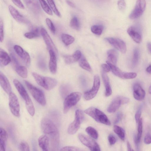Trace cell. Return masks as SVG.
<instances>
[{
    "label": "cell",
    "instance_id": "obj_2",
    "mask_svg": "<svg viewBox=\"0 0 151 151\" xmlns=\"http://www.w3.org/2000/svg\"><path fill=\"white\" fill-rule=\"evenodd\" d=\"M32 75L37 83L46 90H50L57 85V82L55 78L41 76L35 72Z\"/></svg>",
    "mask_w": 151,
    "mask_h": 151
},
{
    "label": "cell",
    "instance_id": "obj_13",
    "mask_svg": "<svg viewBox=\"0 0 151 151\" xmlns=\"http://www.w3.org/2000/svg\"><path fill=\"white\" fill-rule=\"evenodd\" d=\"M105 39L116 49L123 53L127 51V46L125 43L122 40L116 38L107 37Z\"/></svg>",
    "mask_w": 151,
    "mask_h": 151
},
{
    "label": "cell",
    "instance_id": "obj_11",
    "mask_svg": "<svg viewBox=\"0 0 151 151\" xmlns=\"http://www.w3.org/2000/svg\"><path fill=\"white\" fill-rule=\"evenodd\" d=\"M100 84L99 76L96 75L94 76L93 85L91 89L85 92L83 95L86 100H89L94 98L96 95L99 89Z\"/></svg>",
    "mask_w": 151,
    "mask_h": 151
},
{
    "label": "cell",
    "instance_id": "obj_54",
    "mask_svg": "<svg viewBox=\"0 0 151 151\" xmlns=\"http://www.w3.org/2000/svg\"><path fill=\"white\" fill-rule=\"evenodd\" d=\"M39 67L41 68L42 69H45V65L43 61H40L39 62Z\"/></svg>",
    "mask_w": 151,
    "mask_h": 151
},
{
    "label": "cell",
    "instance_id": "obj_32",
    "mask_svg": "<svg viewBox=\"0 0 151 151\" xmlns=\"http://www.w3.org/2000/svg\"><path fill=\"white\" fill-rule=\"evenodd\" d=\"M61 40L63 43L68 46L72 43L74 41V38L67 34L63 33L61 36Z\"/></svg>",
    "mask_w": 151,
    "mask_h": 151
},
{
    "label": "cell",
    "instance_id": "obj_44",
    "mask_svg": "<svg viewBox=\"0 0 151 151\" xmlns=\"http://www.w3.org/2000/svg\"><path fill=\"white\" fill-rule=\"evenodd\" d=\"M60 151H81L82 150L75 147L71 146H67L63 147L60 150Z\"/></svg>",
    "mask_w": 151,
    "mask_h": 151
},
{
    "label": "cell",
    "instance_id": "obj_42",
    "mask_svg": "<svg viewBox=\"0 0 151 151\" xmlns=\"http://www.w3.org/2000/svg\"><path fill=\"white\" fill-rule=\"evenodd\" d=\"M47 25L53 34L55 32V28L53 23L51 20L49 18H47L45 19Z\"/></svg>",
    "mask_w": 151,
    "mask_h": 151
},
{
    "label": "cell",
    "instance_id": "obj_55",
    "mask_svg": "<svg viewBox=\"0 0 151 151\" xmlns=\"http://www.w3.org/2000/svg\"><path fill=\"white\" fill-rule=\"evenodd\" d=\"M127 147L128 151H129L132 150L131 149L130 144L129 142L128 141L127 142Z\"/></svg>",
    "mask_w": 151,
    "mask_h": 151
},
{
    "label": "cell",
    "instance_id": "obj_47",
    "mask_svg": "<svg viewBox=\"0 0 151 151\" xmlns=\"http://www.w3.org/2000/svg\"><path fill=\"white\" fill-rule=\"evenodd\" d=\"M117 5L119 9L121 11L124 10L126 7V4L124 0H119Z\"/></svg>",
    "mask_w": 151,
    "mask_h": 151
},
{
    "label": "cell",
    "instance_id": "obj_46",
    "mask_svg": "<svg viewBox=\"0 0 151 151\" xmlns=\"http://www.w3.org/2000/svg\"><path fill=\"white\" fill-rule=\"evenodd\" d=\"M142 107V105L140 106L139 107L135 114V119L137 123H138L140 119V117L141 114Z\"/></svg>",
    "mask_w": 151,
    "mask_h": 151
},
{
    "label": "cell",
    "instance_id": "obj_17",
    "mask_svg": "<svg viewBox=\"0 0 151 151\" xmlns=\"http://www.w3.org/2000/svg\"><path fill=\"white\" fill-rule=\"evenodd\" d=\"M133 96L135 99L141 101L144 99L145 92L139 84L135 83L133 86Z\"/></svg>",
    "mask_w": 151,
    "mask_h": 151
},
{
    "label": "cell",
    "instance_id": "obj_6",
    "mask_svg": "<svg viewBox=\"0 0 151 151\" xmlns=\"http://www.w3.org/2000/svg\"><path fill=\"white\" fill-rule=\"evenodd\" d=\"M81 96V93L78 92H73L67 96L63 103V113H66L72 107L76 105Z\"/></svg>",
    "mask_w": 151,
    "mask_h": 151
},
{
    "label": "cell",
    "instance_id": "obj_5",
    "mask_svg": "<svg viewBox=\"0 0 151 151\" xmlns=\"http://www.w3.org/2000/svg\"><path fill=\"white\" fill-rule=\"evenodd\" d=\"M24 83L34 99L42 106H45L46 104V100L42 91L27 81H25Z\"/></svg>",
    "mask_w": 151,
    "mask_h": 151
},
{
    "label": "cell",
    "instance_id": "obj_10",
    "mask_svg": "<svg viewBox=\"0 0 151 151\" xmlns=\"http://www.w3.org/2000/svg\"><path fill=\"white\" fill-rule=\"evenodd\" d=\"M81 142L88 147L91 151H100V148L98 143L89 137L82 134H80L78 136Z\"/></svg>",
    "mask_w": 151,
    "mask_h": 151
},
{
    "label": "cell",
    "instance_id": "obj_21",
    "mask_svg": "<svg viewBox=\"0 0 151 151\" xmlns=\"http://www.w3.org/2000/svg\"><path fill=\"white\" fill-rule=\"evenodd\" d=\"M127 32L133 40L136 42L139 43L142 40L141 35L137 29L133 27H129Z\"/></svg>",
    "mask_w": 151,
    "mask_h": 151
},
{
    "label": "cell",
    "instance_id": "obj_41",
    "mask_svg": "<svg viewBox=\"0 0 151 151\" xmlns=\"http://www.w3.org/2000/svg\"><path fill=\"white\" fill-rule=\"evenodd\" d=\"M20 150L22 151H29L30 150L29 145L27 142L22 141L20 142L19 146Z\"/></svg>",
    "mask_w": 151,
    "mask_h": 151
},
{
    "label": "cell",
    "instance_id": "obj_52",
    "mask_svg": "<svg viewBox=\"0 0 151 151\" xmlns=\"http://www.w3.org/2000/svg\"><path fill=\"white\" fill-rule=\"evenodd\" d=\"M122 114L121 112H118L117 113L115 121L114 123L116 124L119 122L121 120L122 117Z\"/></svg>",
    "mask_w": 151,
    "mask_h": 151
},
{
    "label": "cell",
    "instance_id": "obj_37",
    "mask_svg": "<svg viewBox=\"0 0 151 151\" xmlns=\"http://www.w3.org/2000/svg\"><path fill=\"white\" fill-rule=\"evenodd\" d=\"M104 29L103 26L101 25H95L91 28V32L94 34L100 35L101 34Z\"/></svg>",
    "mask_w": 151,
    "mask_h": 151
},
{
    "label": "cell",
    "instance_id": "obj_50",
    "mask_svg": "<svg viewBox=\"0 0 151 151\" xmlns=\"http://www.w3.org/2000/svg\"><path fill=\"white\" fill-rule=\"evenodd\" d=\"M144 142L147 144L151 143V135L150 134L147 133L146 134L144 138Z\"/></svg>",
    "mask_w": 151,
    "mask_h": 151
},
{
    "label": "cell",
    "instance_id": "obj_31",
    "mask_svg": "<svg viewBox=\"0 0 151 151\" xmlns=\"http://www.w3.org/2000/svg\"><path fill=\"white\" fill-rule=\"evenodd\" d=\"M79 60V65L81 68L88 71H91L92 69L90 65L83 55Z\"/></svg>",
    "mask_w": 151,
    "mask_h": 151
},
{
    "label": "cell",
    "instance_id": "obj_51",
    "mask_svg": "<svg viewBox=\"0 0 151 151\" xmlns=\"http://www.w3.org/2000/svg\"><path fill=\"white\" fill-rule=\"evenodd\" d=\"M101 67L103 71L106 73L109 72L111 70L110 67L108 64H102L101 65Z\"/></svg>",
    "mask_w": 151,
    "mask_h": 151
},
{
    "label": "cell",
    "instance_id": "obj_22",
    "mask_svg": "<svg viewBox=\"0 0 151 151\" xmlns=\"http://www.w3.org/2000/svg\"><path fill=\"white\" fill-rule=\"evenodd\" d=\"M50 140L46 135L41 136L38 139V143L40 147L43 151L49 150Z\"/></svg>",
    "mask_w": 151,
    "mask_h": 151
},
{
    "label": "cell",
    "instance_id": "obj_43",
    "mask_svg": "<svg viewBox=\"0 0 151 151\" xmlns=\"http://www.w3.org/2000/svg\"><path fill=\"white\" fill-rule=\"evenodd\" d=\"M4 24L2 20L1 19L0 20V41L2 42L4 40Z\"/></svg>",
    "mask_w": 151,
    "mask_h": 151
},
{
    "label": "cell",
    "instance_id": "obj_56",
    "mask_svg": "<svg viewBox=\"0 0 151 151\" xmlns=\"http://www.w3.org/2000/svg\"><path fill=\"white\" fill-rule=\"evenodd\" d=\"M146 70L149 73H151V65H150L147 68Z\"/></svg>",
    "mask_w": 151,
    "mask_h": 151
},
{
    "label": "cell",
    "instance_id": "obj_23",
    "mask_svg": "<svg viewBox=\"0 0 151 151\" xmlns=\"http://www.w3.org/2000/svg\"><path fill=\"white\" fill-rule=\"evenodd\" d=\"M82 56L81 52L78 50L76 51L72 55L64 56L65 62L67 64H70L79 60Z\"/></svg>",
    "mask_w": 151,
    "mask_h": 151
},
{
    "label": "cell",
    "instance_id": "obj_35",
    "mask_svg": "<svg viewBox=\"0 0 151 151\" xmlns=\"http://www.w3.org/2000/svg\"><path fill=\"white\" fill-rule=\"evenodd\" d=\"M70 25L73 29L76 30H79L80 26L79 21L76 16H74L71 19L70 22Z\"/></svg>",
    "mask_w": 151,
    "mask_h": 151
},
{
    "label": "cell",
    "instance_id": "obj_30",
    "mask_svg": "<svg viewBox=\"0 0 151 151\" xmlns=\"http://www.w3.org/2000/svg\"><path fill=\"white\" fill-rule=\"evenodd\" d=\"M106 63L109 66L110 69L113 73L116 76L121 78L123 79L124 72H122L118 68L111 63L108 61H106Z\"/></svg>",
    "mask_w": 151,
    "mask_h": 151
},
{
    "label": "cell",
    "instance_id": "obj_9",
    "mask_svg": "<svg viewBox=\"0 0 151 151\" xmlns=\"http://www.w3.org/2000/svg\"><path fill=\"white\" fill-rule=\"evenodd\" d=\"M129 99L127 97L121 96L115 97L107 109V111L110 113L115 112L122 104L128 103Z\"/></svg>",
    "mask_w": 151,
    "mask_h": 151
},
{
    "label": "cell",
    "instance_id": "obj_38",
    "mask_svg": "<svg viewBox=\"0 0 151 151\" xmlns=\"http://www.w3.org/2000/svg\"><path fill=\"white\" fill-rule=\"evenodd\" d=\"M39 1L44 11L48 14L52 15V11L46 1L45 0H39Z\"/></svg>",
    "mask_w": 151,
    "mask_h": 151
},
{
    "label": "cell",
    "instance_id": "obj_57",
    "mask_svg": "<svg viewBox=\"0 0 151 151\" xmlns=\"http://www.w3.org/2000/svg\"><path fill=\"white\" fill-rule=\"evenodd\" d=\"M147 47L151 53V43L148 42L147 43Z\"/></svg>",
    "mask_w": 151,
    "mask_h": 151
},
{
    "label": "cell",
    "instance_id": "obj_58",
    "mask_svg": "<svg viewBox=\"0 0 151 151\" xmlns=\"http://www.w3.org/2000/svg\"><path fill=\"white\" fill-rule=\"evenodd\" d=\"M149 93L151 94V85L150 86L149 88Z\"/></svg>",
    "mask_w": 151,
    "mask_h": 151
},
{
    "label": "cell",
    "instance_id": "obj_19",
    "mask_svg": "<svg viewBox=\"0 0 151 151\" xmlns=\"http://www.w3.org/2000/svg\"><path fill=\"white\" fill-rule=\"evenodd\" d=\"M0 83L4 90L8 94L12 92V88L9 80L1 72H0Z\"/></svg>",
    "mask_w": 151,
    "mask_h": 151
},
{
    "label": "cell",
    "instance_id": "obj_20",
    "mask_svg": "<svg viewBox=\"0 0 151 151\" xmlns=\"http://www.w3.org/2000/svg\"><path fill=\"white\" fill-rule=\"evenodd\" d=\"M50 55V59L49 63V68L50 72L55 74L56 72L57 69V63L56 55L52 50L49 51Z\"/></svg>",
    "mask_w": 151,
    "mask_h": 151
},
{
    "label": "cell",
    "instance_id": "obj_12",
    "mask_svg": "<svg viewBox=\"0 0 151 151\" xmlns=\"http://www.w3.org/2000/svg\"><path fill=\"white\" fill-rule=\"evenodd\" d=\"M145 6V0H137L135 7L129 15V18L134 19L139 17L143 13Z\"/></svg>",
    "mask_w": 151,
    "mask_h": 151
},
{
    "label": "cell",
    "instance_id": "obj_49",
    "mask_svg": "<svg viewBox=\"0 0 151 151\" xmlns=\"http://www.w3.org/2000/svg\"><path fill=\"white\" fill-rule=\"evenodd\" d=\"M108 139L111 145H114L116 141V139L115 137L112 134H110L108 137Z\"/></svg>",
    "mask_w": 151,
    "mask_h": 151
},
{
    "label": "cell",
    "instance_id": "obj_33",
    "mask_svg": "<svg viewBox=\"0 0 151 151\" xmlns=\"http://www.w3.org/2000/svg\"><path fill=\"white\" fill-rule=\"evenodd\" d=\"M40 35L39 29L37 28H33L31 31L26 32L24 34V36L29 39L38 37Z\"/></svg>",
    "mask_w": 151,
    "mask_h": 151
},
{
    "label": "cell",
    "instance_id": "obj_3",
    "mask_svg": "<svg viewBox=\"0 0 151 151\" xmlns=\"http://www.w3.org/2000/svg\"><path fill=\"white\" fill-rule=\"evenodd\" d=\"M84 112L96 122L108 125L111 122L106 116L102 111L93 107H91L84 111Z\"/></svg>",
    "mask_w": 151,
    "mask_h": 151
},
{
    "label": "cell",
    "instance_id": "obj_26",
    "mask_svg": "<svg viewBox=\"0 0 151 151\" xmlns=\"http://www.w3.org/2000/svg\"><path fill=\"white\" fill-rule=\"evenodd\" d=\"M7 134L6 131L3 128L0 129V151L6 150Z\"/></svg>",
    "mask_w": 151,
    "mask_h": 151
},
{
    "label": "cell",
    "instance_id": "obj_27",
    "mask_svg": "<svg viewBox=\"0 0 151 151\" xmlns=\"http://www.w3.org/2000/svg\"><path fill=\"white\" fill-rule=\"evenodd\" d=\"M107 55L108 61L112 64L116 65L118 58L117 51L114 49H111L107 51Z\"/></svg>",
    "mask_w": 151,
    "mask_h": 151
},
{
    "label": "cell",
    "instance_id": "obj_14",
    "mask_svg": "<svg viewBox=\"0 0 151 151\" xmlns=\"http://www.w3.org/2000/svg\"><path fill=\"white\" fill-rule=\"evenodd\" d=\"M40 32L49 50H52L57 55L58 53L57 48L46 30L44 28H42L40 29Z\"/></svg>",
    "mask_w": 151,
    "mask_h": 151
},
{
    "label": "cell",
    "instance_id": "obj_39",
    "mask_svg": "<svg viewBox=\"0 0 151 151\" xmlns=\"http://www.w3.org/2000/svg\"><path fill=\"white\" fill-rule=\"evenodd\" d=\"M47 1L51 9L55 14L58 17H61V14L56 7L53 0H47Z\"/></svg>",
    "mask_w": 151,
    "mask_h": 151
},
{
    "label": "cell",
    "instance_id": "obj_24",
    "mask_svg": "<svg viewBox=\"0 0 151 151\" xmlns=\"http://www.w3.org/2000/svg\"><path fill=\"white\" fill-rule=\"evenodd\" d=\"M11 58L3 49H0V65L4 67L8 65L11 61Z\"/></svg>",
    "mask_w": 151,
    "mask_h": 151
},
{
    "label": "cell",
    "instance_id": "obj_29",
    "mask_svg": "<svg viewBox=\"0 0 151 151\" xmlns=\"http://www.w3.org/2000/svg\"><path fill=\"white\" fill-rule=\"evenodd\" d=\"M14 68L16 72L20 77L23 78L27 77L28 71L25 66L19 64L15 66Z\"/></svg>",
    "mask_w": 151,
    "mask_h": 151
},
{
    "label": "cell",
    "instance_id": "obj_1",
    "mask_svg": "<svg viewBox=\"0 0 151 151\" xmlns=\"http://www.w3.org/2000/svg\"><path fill=\"white\" fill-rule=\"evenodd\" d=\"M42 131L49 138L52 148L54 150L58 146L60 136L58 130L54 123L48 118H44L41 121Z\"/></svg>",
    "mask_w": 151,
    "mask_h": 151
},
{
    "label": "cell",
    "instance_id": "obj_34",
    "mask_svg": "<svg viewBox=\"0 0 151 151\" xmlns=\"http://www.w3.org/2000/svg\"><path fill=\"white\" fill-rule=\"evenodd\" d=\"M113 129L115 133L122 140L125 139V133L124 129L121 127L115 125L114 126Z\"/></svg>",
    "mask_w": 151,
    "mask_h": 151
},
{
    "label": "cell",
    "instance_id": "obj_28",
    "mask_svg": "<svg viewBox=\"0 0 151 151\" xmlns=\"http://www.w3.org/2000/svg\"><path fill=\"white\" fill-rule=\"evenodd\" d=\"M138 133L137 136H135L134 142L137 148L138 149L139 144L141 140L142 132V119H140L138 123Z\"/></svg>",
    "mask_w": 151,
    "mask_h": 151
},
{
    "label": "cell",
    "instance_id": "obj_8",
    "mask_svg": "<svg viewBox=\"0 0 151 151\" xmlns=\"http://www.w3.org/2000/svg\"><path fill=\"white\" fill-rule=\"evenodd\" d=\"M9 106L12 114L17 117L20 115V107L17 96L12 92L9 94Z\"/></svg>",
    "mask_w": 151,
    "mask_h": 151
},
{
    "label": "cell",
    "instance_id": "obj_48",
    "mask_svg": "<svg viewBox=\"0 0 151 151\" xmlns=\"http://www.w3.org/2000/svg\"><path fill=\"white\" fill-rule=\"evenodd\" d=\"M13 3L18 7L21 9L24 8V6L20 0H11Z\"/></svg>",
    "mask_w": 151,
    "mask_h": 151
},
{
    "label": "cell",
    "instance_id": "obj_45",
    "mask_svg": "<svg viewBox=\"0 0 151 151\" xmlns=\"http://www.w3.org/2000/svg\"><path fill=\"white\" fill-rule=\"evenodd\" d=\"M137 76V74L135 73L124 72L123 79H130L135 78Z\"/></svg>",
    "mask_w": 151,
    "mask_h": 151
},
{
    "label": "cell",
    "instance_id": "obj_25",
    "mask_svg": "<svg viewBox=\"0 0 151 151\" xmlns=\"http://www.w3.org/2000/svg\"><path fill=\"white\" fill-rule=\"evenodd\" d=\"M102 77L105 88V95L106 97H108L110 96L112 93L109 79L106 73L103 71L102 72Z\"/></svg>",
    "mask_w": 151,
    "mask_h": 151
},
{
    "label": "cell",
    "instance_id": "obj_15",
    "mask_svg": "<svg viewBox=\"0 0 151 151\" xmlns=\"http://www.w3.org/2000/svg\"><path fill=\"white\" fill-rule=\"evenodd\" d=\"M14 49L17 54L21 58L26 65L29 66L30 63V58L29 53L20 46L16 45Z\"/></svg>",
    "mask_w": 151,
    "mask_h": 151
},
{
    "label": "cell",
    "instance_id": "obj_18",
    "mask_svg": "<svg viewBox=\"0 0 151 151\" xmlns=\"http://www.w3.org/2000/svg\"><path fill=\"white\" fill-rule=\"evenodd\" d=\"M27 7L32 12L38 14L41 12V8L38 0H24Z\"/></svg>",
    "mask_w": 151,
    "mask_h": 151
},
{
    "label": "cell",
    "instance_id": "obj_4",
    "mask_svg": "<svg viewBox=\"0 0 151 151\" xmlns=\"http://www.w3.org/2000/svg\"><path fill=\"white\" fill-rule=\"evenodd\" d=\"M13 82L19 94L24 100L27 110L29 111L33 110L35 108L33 103L24 87L16 79L13 80Z\"/></svg>",
    "mask_w": 151,
    "mask_h": 151
},
{
    "label": "cell",
    "instance_id": "obj_36",
    "mask_svg": "<svg viewBox=\"0 0 151 151\" xmlns=\"http://www.w3.org/2000/svg\"><path fill=\"white\" fill-rule=\"evenodd\" d=\"M86 131L92 138L95 139H97L98 134L97 131L91 127H88L86 129Z\"/></svg>",
    "mask_w": 151,
    "mask_h": 151
},
{
    "label": "cell",
    "instance_id": "obj_16",
    "mask_svg": "<svg viewBox=\"0 0 151 151\" xmlns=\"http://www.w3.org/2000/svg\"><path fill=\"white\" fill-rule=\"evenodd\" d=\"M8 8L11 15L17 22L24 24L29 23V21L21 15L13 6L9 5Z\"/></svg>",
    "mask_w": 151,
    "mask_h": 151
},
{
    "label": "cell",
    "instance_id": "obj_40",
    "mask_svg": "<svg viewBox=\"0 0 151 151\" xmlns=\"http://www.w3.org/2000/svg\"><path fill=\"white\" fill-rule=\"evenodd\" d=\"M139 53L138 49L135 48L133 52L132 64L133 66L136 65L139 59Z\"/></svg>",
    "mask_w": 151,
    "mask_h": 151
},
{
    "label": "cell",
    "instance_id": "obj_7",
    "mask_svg": "<svg viewBox=\"0 0 151 151\" xmlns=\"http://www.w3.org/2000/svg\"><path fill=\"white\" fill-rule=\"evenodd\" d=\"M84 118L83 113L80 109L76 111L75 119L74 121L69 125L68 129V132L70 134L76 133L79 129L81 123L83 121Z\"/></svg>",
    "mask_w": 151,
    "mask_h": 151
},
{
    "label": "cell",
    "instance_id": "obj_53",
    "mask_svg": "<svg viewBox=\"0 0 151 151\" xmlns=\"http://www.w3.org/2000/svg\"><path fill=\"white\" fill-rule=\"evenodd\" d=\"M66 2L67 4L73 8L75 7L76 6L74 4L70 1L67 0Z\"/></svg>",
    "mask_w": 151,
    "mask_h": 151
}]
</instances>
